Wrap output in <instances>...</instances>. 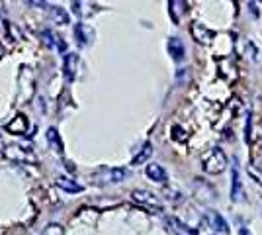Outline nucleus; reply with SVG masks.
Instances as JSON below:
<instances>
[{
	"label": "nucleus",
	"instance_id": "obj_1",
	"mask_svg": "<svg viewBox=\"0 0 262 235\" xmlns=\"http://www.w3.org/2000/svg\"><path fill=\"white\" fill-rule=\"evenodd\" d=\"M202 165H204V170L209 173V175H219L227 167V155H225V151L221 147H213L204 155Z\"/></svg>",
	"mask_w": 262,
	"mask_h": 235
},
{
	"label": "nucleus",
	"instance_id": "obj_2",
	"mask_svg": "<svg viewBox=\"0 0 262 235\" xmlns=\"http://www.w3.org/2000/svg\"><path fill=\"white\" fill-rule=\"evenodd\" d=\"M2 157L12 161V163H20V165L35 163L33 151H30V149H26V147H22V145H6L2 149Z\"/></svg>",
	"mask_w": 262,
	"mask_h": 235
},
{
	"label": "nucleus",
	"instance_id": "obj_3",
	"mask_svg": "<svg viewBox=\"0 0 262 235\" xmlns=\"http://www.w3.org/2000/svg\"><path fill=\"white\" fill-rule=\"evenodd\" d=\"M131 198H133V202L141 204V206L149 208V210H153V212H161V210H163V202L159 200V196H157V194H153L151 190L137 188V190L131 192Z\"/></svg>",
	"mask_w": 262,
	"mask_h": 235
},
{
	"label": "nucleus",
	"instance_id": "obj_4",
	"mask_svg": "<svg viewBox=\"0 0 262 235\" xmlns=\"http://www.w3.org/2000/svg\"><path fill=\"white\" fill-rule=\"evenodd\" d=\"M190 32H192V35H194V39H196L198 44H202V45H209L213 39H215V32L209 30L208 26H204L202 22L192 24Z\"/></svg>",
	"mask_w": 262,
	"mask_h": 235
},
{
	"label": "nucleus",
	"instance_id": "obj_5",
	"mask_svg": "<svg viewBox=\"0 0 262 235\" xmlns=\"http://www.w3.org/2000/svg\"><path fill=\"white\" fill-rule=\"evenodd\" d=\"M77 71H78V55L77 53H67L65 59H63V75L69 82H73L77 78Z\"/></svg>",
	"mask_w": 262,
	"mask_h": 235
},
{
	"label": "nucleus",
	"instance_id": "obj_6",
	"mask_svg": "<svg viewBox=\"0 0 262 235\" xmlns=\"http://www.w3.org/2000/svg\"><path fill=\"white\" fill-rule=\"evenodd\" d=\"M104 182H112V184H118L127 179V170L125 168H102L98 173Z\"/></svg>",
	"mask_w": 262,
	"mask_h": 235
},
{
	"label": "nucleus",
	"instance_id": "obj_7",
	"mask_svg": "<svg viewBox=\"0 0 262 235\" xmlns=\"http://www.w3.org/2000/svg\"><path fill=\"white\" fill-rule=\"evenodd\" d=\"M6 132L12 135H26L28 132V120L24 114H16L12 122L6 123Z\"/></svg>",
	"mask_w": 262,
	"mask_h": 235
},
{
	"label": "nucleus",
	"instance_id": "obj_8",
	"mask_svg": "<svg viewBox=\"0 0 262 235\" xmlns=\"http://www.w3.org/2000/svg\"><path fill=\"white\" fill-rule=\"evenodd\" d=\"M166 47H168V53H170V57H172L174 61H182L186 57V47L180 37H170Z\"/></svg>",
	"mask_w": 262,
	"mask_h": 235
},
{
	"label": "nucleus",
	"instance_id": "obj_9",
	"mask_svg": "<svg viewBox=\"0 0 262 235\" xmlns=\"http://www.w3.org/2000/svg\"><path fill=\"white\" fill-rule=\"evenodd\" d=\"M145 173H147V177L153 180V182H161V184H164L166 179H168V175H166V170L163 168V165H157V163H149L147 168H145Z\"/></svg>",
	"mask_w": 262,
	"mask_h": 235
},
{
	"label": "nucleus",
	"instance_id": "obj_10",
	"mask_svg": "<svg viewBox=\"0 0 262 235\" xmlns=\"http://www.w3.org/2000/svg\"><path fill=\"white\" fill-rule=\"evenodd\" d=\"M55 184H57L61 190L69 192V194H77V192L84 190V188H82L78 182H75V180L69 179V177H57V179H55Z\"/></svg>",
	"mask_w": 262,
	"mask_h": 235
},
{
	"label": "nucleus",
	"instance_id": "obj_11",
	"mask_svg": "<svg viewBox=\"0 0 262 235\" xmlns=\"http://www.w3.org/2000/svg\"><path fill=\"white\" fill-rule=\"evenodd\" d=\"M241 198H243V186H241L239 170H237V167H233V170H231V200L239 202Z\"/></svg>",
	"mask_w": 262,
	"mask_h": 235
},
{
	"label": "nucleus",
	"instance_id": "obj_12",
	"mask_svg": "<svg viewBox=\"0 0 262 235\" xmlns=\"http://www.w3.org/2000/svg\"><path fill=\"white\" fill-rule=\"evenodd\" d=\"M168 229L172 231V235H198V231H194L192 227H188L184 225L180 220H176V218H168Z\"/></svg>",
	"mask_w": 262,
	"mask_h": 235
},
{
	"label": "nucleus",
	"instance_id": "obj_13",
	"mask_svg": "<svg viewBox=\"0 0 262 235\" xmlns=\"http://www.w3.org/2000/svg\"><path fill=\"white\" fill-rule=\"evenodd\" d=\"M49 8V18H51V22L53 24H59V26H67L69 24V12L65 8H61V6H47Z\"/></svg>",
	"mask_w": 262,
	"mask_h": 235
},
{
	"label": "nucleus",
	"instance_id": "obj_14",
	"mask_svg": "<svg viewBox=\"0 0 262 235\" xmlns=\"http://www.w3.org/2000/svg\"><path fill=\"white\" fill-rule=\"evenodd\" d=\"M151 155H153V145L147 141L145 145L141 147V151L137 153V155L133 157V161H131V165L133 167H137V165H143V163H147L149 159H151Z\"/></svg>",
	"mask_w": 262,
	"mask_h": 235
},
{
	"label": "nucleus",
	"instance_id": "obj_15",
	"mask_svg": "<svg viewBox=\"0 0 262 235\" xmlns=\"http://www.w3.org/2000/svg\"><path fill=\"white\" fill-rule=\"evenodd\" d=\"M43 37H45V44L49 45V47H57V49H59L61 53H63V51L67 49V44H65V41H63V39H61V37H59L57 34H53L51 30H45V32H43Z\"/></svg>",
	"mask_w": 262,
	"mask_h": 235
},
{
	"label": "nucleus",
	"instance_id": "obj_16",
	"mask_svg": "<svg viewBox=\"0 0 262 235\" xmlns=\"http://www.w3.org/2000/svg\"><path fill=\"white\" fill-rule=\"evenodd\" d=\"M47 143L51 145L55 153H63V141H61V137H59V132L55 130V127H49L47 130Z\"/></svg>",
	"mask_w": 262,
	"mask_h": 235
},
{
	"label": "nucleus",
	"instance_id": "obj_17",
	"mask_svg": "<svg viewBox=\"0 0 262 235\" xmlns=\"http://www.w3.org/2000/svg\"><path fill=\"white\" fill-rule=\"evenodd\" d=\"M208 220L211 222V225H213L217 231H221V233H227V231H229V229H227V222H225L217 212H209Z\"/></svg>",
	"mask_w": 262,
	"mask_h": 235
},
{
	"label": "nucleus",
	"instance_id": "obj_18",
	"mask_svg": "<svg viewBox=\"0 0 262 235\" xmlns=\"http://www.w3.org/2000/svg\"><path fill=\"white\" fill-rule=\"evenodd\" d=\"M75 35H77V44L78 45H88L90 44V34L86 32V26L84 24H77V28H75Z\"/></svg>",
	"mask_w": 262,
	"mask_h": 235
},
{
	"label": "nucleus",
	"instance_id": "obj_19",
	"mask_svg": "<svg viewBox=\"0 0 262 235\" xmlns=\"http://www.w3.org/2000/svg\"><path fill=\"white\" fill-rule=\"evenodd\" d=\"M41 235H65V229H63V225L59 224H49L41 231Z\"/></svg>",
	"mask_w": 262,
	"mask_h": 235
},
{
	"label": "nucleus",
	"instance_id": "obj_20",
	"mask_svg": "<svg viewBox=\"0 0 262 235\" xmlns=\"http://www.w3.org/2000/svg\"><path fill=\"white\" fill-rule=\"evenodd\" d=\"M73 12L77 16H82V0H73Z\"/></svg>",
	"mask_w": 262,
	"mask_h": 235
},
{
	"label": "nucleus",
	"instance_id": "obj_21",
	"mask_svg": "<svg viewBox=\"0 0 262 235\" xmlns=\"http://www.w3.org/2000/svg\"><path fill=\"white\" fill-rule=\"evenodd\" d=\"M26 2H28L30 6H33V8H41L45 4V0H26Z\"/></svg>",
	"mask_w": 262,
	"mask_h": 235
},
{
	"label": "nucleus",
	"instance_id": "obj_22",
	"mask_svg": "<svg viewBox=\"0 0 262 235\" xmlns=\"http://www.w3.org/2000/svg\"><path fill=\"white\" fill-rule=\"evenodd\" d=\"M239 235H252V231L249 229V227L243 225V227H239Z\"/></svg>",
	"mask_w": 262,
	"mask_h": 235
},
{
	"label": "nucleus",
	"instance_id": "obj_23",
	"mask_svg": "<svg viewBox=\"0 0 262 235\" xmlns=\"http://www.w3.org/2000/svg\"><path fill=\"white\" fill-rule=\"evenodd\" d=\"M2 55H4V47H2V44H0V59H2Z\"/></svg>",
	"mask_w": 262,
	"mask_h": 235
}]
</instances>
